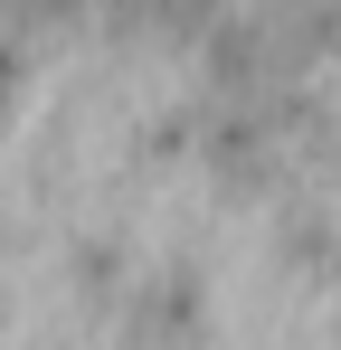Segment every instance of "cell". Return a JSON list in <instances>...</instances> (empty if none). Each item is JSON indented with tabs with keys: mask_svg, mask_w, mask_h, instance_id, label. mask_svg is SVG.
I'll return each mask as SVG.
<instances>
[{
	"mask_svg": "<svg viewBox=\"0 0 341 350\" xmlns=\"http://www.w3.org/2000/svg\"><path fill=\"white\" fill-rule=\"evenodd\" d=\"M227 0H95V19L123 38H209Z\"/></svg>",
	"mask_w": 341,
	"mask_h": 350,
	"instance_id": "6da1fadb",
	"label": "cell"
},
{
	"mask_svg": "<svg viewBox=\"0 0 341 350\" xmlns=\"http://www.w3.org/2000/svg\"><path fill=\"white\" fill-rule=\"evenodd\" d=\"M19 85H29V29H10V19H0V114L19 105Z\"/></svg>",
	"mask_w": 341,
	"mask_h": 350,
	"instance_id": "7a4b0ae2",
	"label": "cell"
}]
</instances>
